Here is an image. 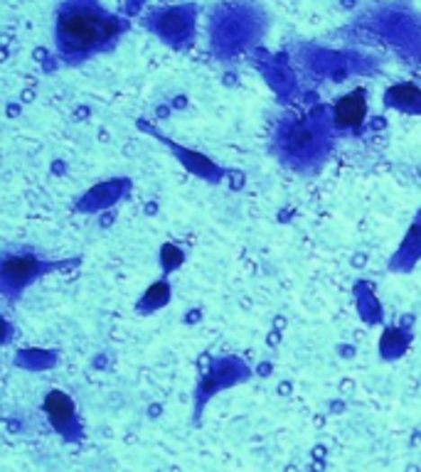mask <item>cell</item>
Masks as SVG:
<instances>
[{"mask_svg": "<svg viewBox=\"0 0 421 472\" xmlns=\"http://www.w3.org/2000/svg\"><path fill=\"white\" fill-rule=\"evenodd\" d=\"M121 22L94 5H72L57 20V45L67 57H85L119 38Z\"/></svg>", "mask_w": 421, "mask_h": 472, "instance_id": "6da1fadb", "label": "cell"}, {"mask_svg": "<svg viewBox=\"0 0 421 472\" xmlns=\"http://www.w3.org/2000/svg\"><path fill=\"white\" fill-rule=\"evenodd\" d=\"M59 269V263H49V261L32 256V254H8L3 259V290L5 296H18L30 283H35L49 271Z\"/></svg>", "mask_w": 421, "mask_h": 472, "instance_id": "3957f363", "label": "cell"}, {"mask_svg": "<svg viewBox=\"0 0 421 472\" xmlns=\"http://www.w3.org/2000/svg\"><path fill=\"white\" fill-rule=\"evenodd\" d=\"M45 414L49 426L55 428L59 438H65L67 443H79L82 441V423L76 416V408L72 398L62 391H52L45 401Z\"/></svg>", "mask_w": 421, "mask_h": 472, "instance_id": "277c9868", "label": "cell"}, {"mask_svg": "<svg viewBox=\"0 0 421 472\" xmlns=\"http://www.w3.org/2000/svg\"><path fill=\"white\" fill-rule=\"evenodd\" d=\"M367 116V99L363 92L345 94L333 109V123L343 130H357Z\"/></svg>", "mask_w": 421, "mask_h": 472, "instance_id": "5b68a950", "label": "cell"}, {"mask_svg": "<svg viewBox=\"0 0 421 472\" xmlns=\"http://www.w3.org/2000/svg\"><path fill=\"white\" fill-rule=\"evenodd\" d=\"M160 32L170 40L183 38L187 32V20L180 13H168L166 18L160 20Z\"/></svg>", "mask_w": 421, "mask_h": 472, "instance_id": "52a82bcc", "label": "cell"}, {"mask_svg": "<svg viewBox=\"0 0 421 472\" xmlns=\"http://www.w3.org/2000/svg\"><path fill=\"white\" fill-rule=\"evenodd\" d=\"M333 138L327 123L320 116H309L286 123L276 136V153L281 163H286L299 173H310L323 163L330 153Z\"/></svg>", "mask_w": 421, "mask_h": 472, "instance_id": "7a4b0ae2", "label": "cell"}, {"mask_svg": "<svg viewBox=\"0 0 421 472\" xmlns=\"http://www.w3.org/2000/svg\"><path fill=\"white\" fill-rule=\"evenodd\" d=\"M390 96V103H397L402 109H409V111H419L421 109V92L414 89V86H397L392 92L387 94Z\"/></svg>", "mask_w": 421, "mask_h": 472, "instance_id": "8992f818", "label": "cell"}]
</instances>
